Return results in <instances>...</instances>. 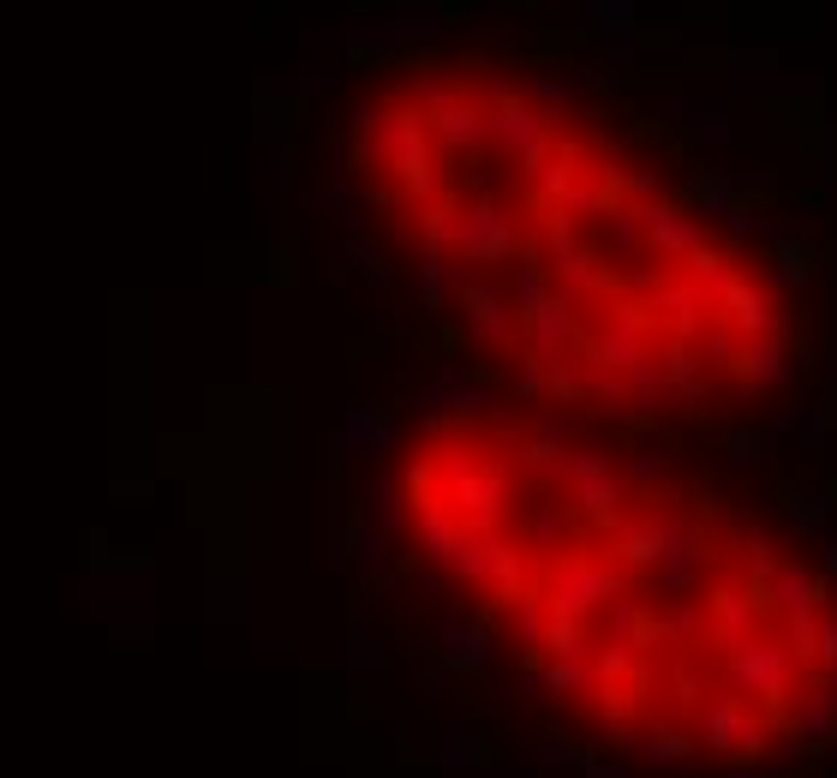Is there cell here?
Returning a JSON list of instances; mask_svg holds the SVG:
<instances>
[{
    "label": "cell",
    "mask_w": 837,
    "mask_h": 778,
    "mask_svg": "<svg viewBox=\"0 0 837 778\" xmlns=\"http://www.w3.org/2000/svg\"><path fill=\"white\" fill-rule=\"evenodd\" d=\"M348 186L437 324L515 402L689 431L784 402L802 311L784 270L605 108L497 66L377 78Z\"/></svg>",
    "instance_id": "obj_2"
},
{
    "label": "cell",
    "mask_w": 837,
    "mask_h": 778,
    "mask_svg": "<svg viewBox=\"0 0 837 778\" xmlns=\"http://www.w3.org/2000/svg\"><path fill=\"white\" fill-rule=\"evenodd\" d=\"M389 485L431 587L616 755L760 772L837 736V576L730 485L532 402L425 419Z\"/></svg>",
    "instance_id": "obj_1"
}]
</instances>
